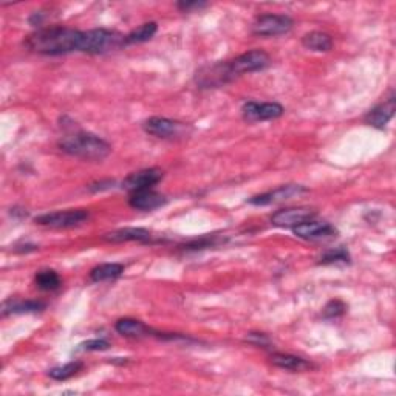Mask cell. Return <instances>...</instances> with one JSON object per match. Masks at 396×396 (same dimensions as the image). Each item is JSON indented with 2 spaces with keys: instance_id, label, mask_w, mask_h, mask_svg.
I'll return each mask as SVG.
<instances>
[{
  "instance_id": "cell-1",
  "label": "cell",
  "mask_w": 396,
  "mask_h": 396,
  "mask_svg": "<svg viewBox=\"0 0 396 396\" xmlns=\"http://www.w3.org/2000/svg\"><path fill=\"white\" fill-rule=\"evenodd\" d=\"M82 32L67 27H50L41 28L29 34L24 46L37 55L61 56L73 51H81Z\"/></svg>"
},
{
  "instance_id": "cell-2",
  "label": "cell",
  "mask_w": 396,
  "mask_h": 396,
  "mask_svg": "<svg viewBox=\"0 0 396 396\" xmlns=\"http://www.w3.org/2000/svg\"><path fill=\"white\" fill-rule=\"evenodd\" d=\"M57 146L62 152L87 161H102L111 152V146L106 139L81 130L62 137Z\"/></svg>"
},
{
  "instance_id": "cell-3",
  "label": "cell",
  "mask_w": 396,
  "mask_h": 396,
  "mask_svg": "<svg viewBox=\"0 0 396 396\" xmlns=\"http://www.w3.org/2000/svg\"><path fill=\"white\" fill-rule=\"evenodd\" d=\"M123 47H125V36L115 29L96 28L90 32H82V53L106 55Z\"/></svg>"
},
{
  "instance_id": "cell-4",
  "label": "cell",
  "mask_w": 396,
  "mask_h": 396,
  "mask_svg": "<svg viewBox=\"0 0 396 396\" xmlns=\"http://www.w3.org/2000/svg\"><path fill=\"white\" fill-rule=\"evenodd\" d=\"M143 129L149 135L161 139H183L188 138L192 132V125L177 119L152 116L144 121Z\"/></svg>"
},
{
  "instance_id": "cell-5",
  "label": "cell",
  "mask_w": 396,
  "mask_h": 396,
  "mask_svg": "<svg viewBox=\"0 0 396 396\" xmlns=\"http://www.w3.org/2000/svg\"><path fill=\"white\" fill-rule=\"evenodd\" d=\"M90 219V212L86 209H69V211H57V212H48L36 217V225L53 228V229H67L79 226L82 223H86Z\"/></svg>"
},
{
  "instance_id": "cell-6",
  "label": "cell",
  "mask_w": 396,
  "mask_h": 396,
  "mask_svg": "<svg viewBox=\"0 0 396 396\" xmlns=\"http://www.w3.org/2000/svg\"><path fill=\"white\" fill-rule=\"evenodd\" d=\"M293 25V19L287 14H264L254 22L252 33L261 37H275L287 34Z\"/></svg>"
},
{
  "instance_id": "cell-7",
  "label": "cell",
  "mask_w": 396,
  "mask_h": 396,
  "mask_svg": "<svg viewBox=\"0 0 396 396\" xmlns=\"http://www.w3.org/2000/svg\"><path fill=\"white\" fill-rule=\"evenodd\" d=\"M270 64L271 57L264 50H251L248 53H243L233 59V61H229V70L235 79L242 76V74L265 70Z\"/></svg>"
},
{
  "instance_id": "cell-8",
  "label": "cell",
  "mask_w": 396,
  "mask_h": 396,
  "mask_svg": "<svg viewBox=\"0 0 396 396\" xmlns=\"http://www.w3.org/2000/svg\"><path fill=\"white\" fill-rule=\"evenodd\" d=\"M231 81H234V76L229 70V61L206 65L196 74V82L200 88L221 87Z\"/></svg>"
},
{
  "instance_id": "cell-9",
  "label": "cell",
  "mask_w": 396,
  "mask_h": 396,
  "mask_svg": "<svg viewBox=\"0 0 396 396\" xmlns=\"http://www.w3.org/2000/svg\"><path fill=\"white\" fill-rule=\"evenodd\" d=\"M283 107L279 102H256L248 101L243 104L242 115L246 123H260V121H271L283 115Z\"/></svg>"
},
{
  "instance_id": "cell-10",
  "label": "cell",
  "mask_w": 396,
  "mask_h": 396,
  "mask_svg": "<svg viewBox=\"0 0 396 396\" xmlns=\"http://www.w3.org/2000/svg\"><path fill=\"white\" fill-rule=\"evenodd\" d=\"M308 192V189L303 188L301 184H285L280 186V188L260 193V196H254L248 198V203L254 206H268V205H275L282 203V201H287L293 197H299L301 193Z\"/></svg>"
},
{
  "instance_id": "cell-11",
  "label": "cell",
  "mask_w": 396,
  "mask_h": 396,
  "mask_svg": "<svg viewBox=\"0 0 396 396\" xmlns=\"http://www.w3.org/2000/svg\"><path fill=\"white\" fill-rule=\"evenodd\" d=\"M294 235L303 240H327V238H333L338 234L334 226L327 221H316V220H306L301 225L293 228Z\"/></svg>"
},
{
  "instance_id": "cell-12",
  "label": "cell",
  "mask_w": 396,
  "mask_h": 396,
  "mask_svg": "<svg viewBox=\"0 0 396 396\" xmlns=\"http://www.w3.org/2000/svg\"><path fill=\"white\" fill-rule=\"evenodd\" d=\"M163 180V170L151 168V169H143L138 170L135 174H130L123 182V188L125 191L137 192V191H146L152 189L155 184H158Z\"/></svg>"
},
{
  "instance_id": "cell-13",
  "label": "cell",
  "mask_w": 396,
  "mask_h": 396,
  "mask_svg": "<svg viewBox=\"0 0 396 396\" xmlns=\"http://www.w3.org/2000/svg\"><path fill=\"white\" fill-rule=\"evenodd\" d=\"M316 212L310 207H288L280 209L271 217V223L278 228H291L301 225V223L315 219Z\"/></svg>"
},
{
  "instance_id": "cell-14",
  "label": "cell",
  "mask_w": 396,
  "mask_h": 396,
  "mask_svg": "<svg viewBox=\"0 0 396 396\" xmlns=\"http://www.w3.org/2000/svg\"><path fill=\"white\" fill-rule=\"evenodd\" d=\"M395 110H396V102H395V96L392 95L390 98L378 104L376 107H373L369 114L365 115L364 121L369 125L375 127V129L383 130L388 124V121L395 116Z\"/></svg>"
},
{
  "instance_id": "cell-15",
  "label": "cell",
  "mask_w": 396,
  "mask_h": 396,
  "mask_svg": "<svg viewBox=\"0 0 396 396\" xmlns=\"http://www.w3.org/2000/svg\"><path fill=\"white\" fill-rule=\"evenodd\" d=\"M166 201L168 200L163 193L155 192L152 189L132 192L129 197L130 207L138 209V211H153V209L166 205Z\"/></svg>"
},
{
  "instance_id": "cell-16",
  "label": "cell",
  "mask_w": 396,
  "mask_h": 396,
  "mask_svg": "<svg viewBox=\"0 0 396 396\" xmlns=\"http://www.w3.org/2000/svg\"><path fill=\"white\" fill-rule=\"evenodd\" d=\"M102 238L110 243H123V242H151L152 233L144 228H121L111 233L104 234Z\"/></svg>"
},
{
  "instance_id": "cell-17",
  "label": "cell",
  "mask_w": 396,
  "mask_h": 396,
  "mask_svg": "<svg viewBox=\"0 0 396 396\" xmlns=\"http://www.w3.org/2000/svg\"><path fill=\"white\" fill-rule=\"evenodd\" d=\"M115 328L121 336H125V338H133V339L158 334L156 332H153L151 327H147L144 322H141V320L138 319H130V318L119 319Z\"/></svg>"
},
{
  "instance_id": "cell-18",
  "label": "cell",
  "mask_w": 396,
  "mask_h": 396,
  "mask_svg": "<svg viewBox=\"0 0 396 396\" xmlns=\"http://www.w3.org/2000/svg\"><path fill=\"white\" fill-rule=\"evenodd\" d=\"M270 361L273 365H275V367L288 370V371H294V373L315 369V365H313L310 361L303 360V357H299L294 355H287V353H273Z\"/></svg>"
},
{
  "instance_id": "cell-19",
  "label": "cell",
  "mask_w": 396,
  "mask_h": 396,
  "mask_svg": "<svg viewBox=\"0 0 396 396\" xmlns=\"http://www.w3.org/2000/svg\"><path fill=\"white\" fill-rule=\"evenodd\" d=\"M46 303L41 301H18V299H10L4 302L2 315H27V313H37L46 310Z\"/></svg>"
},
{
  "instance_id": "cell-20",
  "label": "cell",
  "mask_w": 396,
  "mask_h": 396,
  "mask_svg": "<svg viewBox=\"0 0 396 396\" xmlns=\"http://www.w3.org/2000/svg\"><path fill=\"white\" fill-rule=\"evenodd\" d=\"M302 46L311 51L325 53L333 48V37L324 32H311L302 37Z\"/></svg>"
},
{
  "instance_id": "cell-21",
  "label": "cell",
  "mask_w": 396,
  "mask_h": 396,
  "mask_svg": "<svg viewBox=\"0 0 396 396\" xmlns=\"http://www.w3.org/2000/svg\"><path fill=\"white\" fill-rule=\"evenodd\" d=\"M124 273V265L121 264H102L95 266L90 271V280L92 282H107V280H115L121 278Z\"/></svg>"
},
{
  "instance_id": "cell-22",
  "label": "cell",
  "mask_w": 396,
  "mask_h": 396,
  "mask_svg": "<svg viewBox=\"0 0 396 396\" xmlns=\"http://www.w3.org/2000/svg\"><path fill=\"white\" fill-rule=\"evenodd\" d=\"M156 32H158L156 22H147V24H143L129 34H125V46H133V43H143L151 41Z\"/></svg>"
},
{
  "instance_id": "cell-23",
  "label": "cell",
  "mask_w": 396,
  "mask_h": 396,
  "mask_svg": "<svg viewBox=\"0 0 396 396\" xmlns=\"http://www.w3.org/2000/svg\"><path fill=\"white\" fill-rule=\"evenodd\" d=\"M36 287L42 291H56L61 287V278L55 270H41L34 275Z\"/></svg>"
},
{
  "instance_id": "cell-24",
  "label": "cell",
  "mask_w": 396,
  "mask_h": 396,
  "mask_svg": "<svg viewBox=\"0 0 396 396\" xmlns=\"http://www.w3.org/2000/svg\"><path fill=\"white\" fill-rule=\"evenodd\" d=\"M84 369V362L81 361H73L69 362L65 365H61V367H55L48 371V376L51 379H56V381H67L73 378L74 375H78V373Z\"/></svg>"
},
{
  "instance_id": "cell-25",
  "label": "cell",
  "mask_w": 396,
  "mask_h": 396,
  "mask_svg": "<svg viewBox=\"0 0 396 396\" xmlns=\"http://www.w3.org/2000/svg\"><path fill=\"white\" fill-rule=\"evenodd\" d=\"M319 264L322 265H333V264H350V254L348 251L339 246V248H334L327 251L322 257H320Z\"/></svg>"
},
{
  "instance_id": "cell-26",
  "label": "cell",
  "mask_w": 396,
  "mask_h": 396,
  "mask_svg": "<svg viewBox=\"0 0 396 396\" xmlns=\"http://www.w3.org/2000/svg\"><path fill=\"white\" fill-rule=\"evenodd\" d=\"M346 311H347V305L342 301H339V299H334V301H330L324 306L322 318L324 319H338L346 315Z\"/></svg>"
},
{
  "instance_id": "cell-27",
  "label": "cell",
  "mask_w": 396,
  "mask_h": 396,
  "mask_svg": "<svg viewBox=\"0 0 396 396\" xmlns=\"http://www.w3.org/2000/svg\"><path fill=\"white\" fill-rule=\"evenodd\" d=\"M110 347V342L106 339H90L82 342L79 346V350H87V351H102Z\"/></svg>"
},
{
  "instance_id": "cell-28",
  "label": "cell",
  "mask_w": 396,
  "mask_h": 396,
  "mask_svg": "<svg viewBox=\"0 0 396 396\" xmlns=\"http://www.w3.org/2000/svg\"><path fill=\"white\" fill-rule=\"evenodd\" d=\"M246 341L252 346H257L261 348H271V339L268 338L265 333H250L246 336Z\"/></svg>"
},
{
  "instance_id": "cell-29",
  "label": "cell",
  "mask_w": 396,
  "mask_h": 396,
  "mask_svg": "<svg viewBox=\"0 0 396 396\" xmlns=\"http://www.w3.org/2000/svg\"><path fill=\"white\" fill-rule=\"evenodd\" d=\"M207 6L206 2H191V0H183V2L177 4V8L183 13H191L193 10H201Z\"/></svg>"
},
{
  "instance_id": "cell-30",
  "label": "cell",
  "mask_w": 396,
  "mask_h": 396,
  "mask_svg": "<svg viewBox=\"0 0 396 396\" xmlns=\"http://www.w3.org/2000/svg\"><path fill=\"white\" fill-rule=\"evenodd\" d=\"M115 182L114 180H106V182H100V183H93L88 186V189L93 191V192H98V191H104V189H110L114 188Z\"/></svg>"
}]
</instances>
